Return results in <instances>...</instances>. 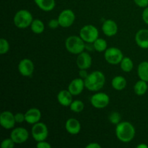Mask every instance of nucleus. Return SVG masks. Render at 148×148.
<instances>
[{"instance_id":"f257e3e1","label":"nucleus","mask_w":148,"mask_h":148,"mask_svg":"<svg viewBox=\"0 0 148 148\" xmlns=\"http://www.w3.org/2000/svg\"><path fill=\"white\" fill-rule=\"evenodd\" d=\"M116 136L118 140L122 143L131 142L135 137V128L132 123L129 121H121L116 125Z\"/></svg>"},{"instance_id":"f03ea898","label":"nucleus","mask_w":148,"mask_h":148,"mask_svg":"<svg viewBox=\"0 0 148 148\" xmlns=\"http://www.w3.org/2000/svg\"><path fill=\"white\" fill-rule=\"evenodd\" d=\"M85 88L91 92H98L102 89L106 83V77L101 71H93L85 79Z\"/></svg>"},{"instance_id":"7ed1b4c3","label":"nucleus","mask_w":148,"mask_h":148,"mask_svg":"<svg viewBox=\"0 0 148 148\" xmlns=\"http://www.w3.org/2000/svg\"><path fill=\"white\" fill-rule=\"evenodd\" d=\"M65 47L68 52L78 55L85 51V42L79 36H71L65 40Z\"/></svg>"},{"instance_id":"20e7f679","label":"nucleus","mask_w":148,"mask_h":148,"mask_svg":"<svg viewBox=\"0 0 148 148\" xmlns=\"http://www.w3.org/2000/svg\"><path fill=\"white\" fill-rule=\"evenodd\" d=\"M33 20L32 14L27 10H20L15 13L13 18L14 25L19 29H25L30 27Z\"/></svg>"},{"instance_id":"39448f33","label":"nucleus","mask_w":148,"mask_h":148,"mask_svg":"<svg viewBox=\"0 0 148 148\" xmlns=\"http://www.w3.org/2000/svg\"><path fill=\"white\" fill-rule=\"evenodd\" d=\"M79 36L85 43H92L99 38V31L95 26L92 25H86L79 30Z\"/></svg>"},{"instance_id":"423d86ee","label":"nucleus","mask_w":148,"mask_h":148,"mask_svg":"<svg viewBox=\"0 0 148 148\" xmlns=\"http://www.w3.org/2000/svg\"><path fill=\"white\" fill-rule=\"evenodd\" d=\"M124 57L121 50L116 47L108 48L104 52V58L110 64H119Z\"/></svg>"},{"instance_id":"0eeeda50","label":"nucleus","mask_w":148,"mask_h":148,"mask_svg":"<svg viewBox=\"0 0 148 148\" xmlns=\"http://www.w3.org/2000/svg\"><path fill=\"white\" fill-rule=\"evenodd\" d=\"M31 134L35 141L46 140L49 135V130L46 124L40 121L33 124L31 129Z\"/></svg>"},{"instance_id":"6e6552de","label":"nucleus","mask_w":148,"mask_h":148,"mask_svg":"<svg viewBox=\"0 0 148 148\" xmlns=\"http://www.w3.org/2000/svg\"><path fill=\"white\" fill-rule=\"evenodd\" d=\"M90 103L95 108L103 109L110 103V97L106 92H98L91 96Z\"/></svg>"},{"instance_id":"1a4fd4ad","label":"nucleus","mask_w":148,"mask_h":148,"mask_svg":"<svg viewBox=\"0 0 148 148\" xmlns=\"http://www.w3.org/2000/svg\"><path fill=\"white\" fill-rule=\"evenodd\" d=\"M58 20H59V25L64 28L71 27L74 24L76 19L75 12L72 10L69 9H66L60 12L58 17Z\"/></svg>"},{"instance_id":"9d476101","label":"nucleus","mask_w":148,"mask_h":148,"mask_svg":"<svg viewBox=\"0 0 148 148\" xmlns=\"http://www.w3.org/2000/svg\"><path fill=\"white\" fill-rule=\"evenodd\" d=\"M10 137L12 139L15 144L21 145L25 143L29 138V132L25 128L17 127L12 130Z\"/></svg>"},{"instance_id":"9b49d317","label":"nucleus","mask_w":148,"mask_h":148,"mask_svg":"<svg viewBox=\"0 0 148 148\" xmlns=\"http://www.w3.org/2000/svg\"><path fill=\"white\" fill-rule=\"evenodd\" d=\"M19 72L23 77H30L35 70V66L32 60L23 59L20 61L17 66Z\"/></svg>"},{"instance_id":"f8f14e48","label":"nucleus","mask_w":148,"mask_h":148,"mask_svg":"<svg viewBox=\"0 0 148 148\" xmlns=\"http://www.w3.org/2000/svg\"><path fill=\"white\" fill-rule=\"evenodd\" d=\"M0 124L5 130H12L16 124L14 114L10 111H4L0 115Z\"/></svg>"},{"instance_id":"ddd939ff","label":"nucleus","mask_w":148,"mask_h":148,"mask_svg":"<svg viewBox=\"0 0 148 148\" xmlns=\"http://www.w3.org/2000/svg\"><path fill=\"white\" fill-rule=\"evenodd\" d=\"M85 88V80L82 78L78 77L71 81L69 85H68L67 90L72 93L73 96H76L82 93Z\"/></svg>"},{"instance_id":"4468645a","label":"nucleus","mask_w":148,"mask_h":148,"mask_svg":"<svg viewBox=\"0 0 148 148\" xmlns=\"http://www.w3.org/2000/svg\"><path fill=\"white\" fill-rule=\"evenodd\" d=\"M77 66L79 69H87L91 67L92 63V59L91 56L88 52L83 51L78 54L76 60Z\"/></svg>"},{"instance_id":"2eb2a0df","label":"nucleus","mask_w":148,"mask_h":148,"mask_svg":"<svg viewBox=\"0 0 148 148\" xmlns=\"http://www.w3.org/2000/svg\"><path fill=\"white\" fill-rule=\"evenodd\" d=\"M101 28L104 35L108 37H112L116 35L118 32V25L114 20L108 19L103 22Z\"/></svg>"},{"instance_id":"dca6fc26","label":"nucleus","mask_w":148,"mask_h":148,"mask_svg":"<svg viewBox=\"0 0 148 148\" xmlns=\"http://www.w3.org/2000/svg\"><path fill=\"white\" fill-rule=\"evenodd\" d=\"M135 42L141 49H148V29H140L136 33Z\"/></svg>"},{"instance_id":"f3484780","label":"nucleus","mask_w":148,"mask_h":148,"mask_svg":"<svg viewBox=\"0 0 148 148\" xmlns=\"http://www.w3.org/2000/svg\"><path fill=\"white\" fill-rule=\"evenodd\" d=\"M25 121L27 124H35L39 122L41 119V112L37 108H31L25 113Z\"/></svg>"},{"instance_id":"a211bd4d","label":"nucleus","mask_w":148,"mask_h":148,"mask_svg":"<svg viewBox=\"0 0 148 148\" xmlns=\"http://www.w3.org/2000/svg\"><path fill=\"white\" fill-rule=\"evenodd\" d=\"M65 129L69 134L76 135L80 132L81 124L77 119L70 118L65 123Z\"/></svg>"},{"instance_id":"6ab92c4d","label":"nucleus","mask_w":148,"mask_h":148,"mask_svg":"<svg viewBox=\"0 0 148 148\" xmlns=\"http://www.w3.org/2000/svg\"><path fill=\"white\" fill-rule=\"evenodd\" d=\"M73 95L68 90H62L59 91L57 95V101L61 106L64 107H68L70 106L72 102Z\"/></svg>"},{"instance_id":"aec40b11","label":"nucleus","mask_w":148,"mask_h":148,"mask_svg":"<svg viewBox=\"0 0 148 148\" xmlns=\"http://www.w3.org/2000/svg\"><path fill=\"white\" fill-rule=\"evenodd\" d=\"M35 3L39 9L44 12H51L56 6L55 0H34Z\"/></svg>"},{"instance_id":"412c9836","label":"nucleus","mask_w":148,"mask_h":148,"mask_svg":"<svg viewBox=\"0 0 148 148\" xmlns=\"http://www.w3.org/2000/svg\"><path fill=\"white\" fill-rule=\"evenodd\" d=\"M111 85H112V88L114 90L121 91L126 88L127 85V81L124 77L118 75V76L114 77L112 79V80H111Z\"/></svg>"},{"instance_id":"4be33fe9","label":"nucleus","mask_w":148,"mask_h":148,"mask_svg":"<svg viewBox=\"0 0 148 148\" xmlns=\"http://www.w3.org/2000/svg\"><path fill=\"white\" fill-rule=\"evenodd\" d=\"M148 90L147 82L140 79L134 85V92L138 96H143L147 92Z\"/></svg>"},{"instance_id":"5701e85b","label":"nucleus","mask_w":148,"mask_h":148,"mask_svg":"<svg viewBox=\"0 0 148 148\" xmlns=\"http://www.w3.org/2000/svg\"><path fill=\"white\" fill-rule=\"evenodd\" d=\"M137 75L140 79L148 82V62L143 61L137 67Z\"/></svg>"},{"instance_id":"b1692460","label":"nucleus","mask_w":148,"mask_h":148,"mask_svg":"<svg viewBox=\"0 0 148 148\" xmlns=\"http://www.w3.org/2000/svg\"><path fill=\"white\" fill-rule=\"evenodd\" d=\"M30 29L35 34H41L45 30V25L40 19H34L30 25Z\"/></svg>"},{"instance_id":"393cba45","label":"nucleus","mask_w":148,"mask_h":148,"mask_svg":"<svg viewBox=\"0 0 148 148\" xmlns=\"http://www.w3.org/2000/svg\"><path fill=\"white\" fill-rule=\"evenodd\" d=\"M93 45V48L96 51L100 52H105L106 50L108 49V44H107V41L103 38H97L95 41L92 43Z\"/></svg>"},{"instance_id":"a878e982","label":"nucleus","mask_w":148,"mask_h":148,"mask_svg":"<svg viewBox=\"0 0 148 148\" xmlns=\"http://www.w3.org/2000/svg\"><path fill=\"white\" fill-rule=\"evenodd\" d=\"M120 64L121 69L124 72H130L134 67L133 61L130 57H124Z\"/></svg>"},{"instance_id":"bb28decb","label":"nucleus","mask_w":148,"mask_h":148,"mask_svg":"<svg viewBox=\"0 0 148 148\" xmlns=\"http://www.w3.org/2000/svg\"><path fill=\"white\" fill-rule=\"evenodd\" d=\"M69 107L71 111L78 114L83 111L85 108V104L80 100H74Z\"/></svg>"},{"instance_id":"cd10ccee","label":"nucleus","mask_w":148,"mask_h":148,"mask_svg":"<svg viewBox=\"0 0 148 148\" xmlns=\"http://www.w3.org/2000/svg\"><path fill=\"white\" fill-rule=\"evenodd\" d=\"M10 46L8 40L4 38L0 39V53L1 55L7 53L10 51Z\"/></svg>"},{"instance_id":"c85d7f7f","label":"nucleus","mask_w":148,"mask_h":148,"mask_svg":"<svg viewBox=\"0 0 148 148\" xmlns=\"http://www.w3.org/2000/svg\"><path fill=\"white\" fill-rule=\"evenodd\" d=\"M121 116L120 114L117 111H114V112L111 113V114L108 116V120L111 124H114V125H117L121 122Z\"/></svg>"},{"instance_id":"c756f323","label":"nucleus","mask_w":148,"mask_h":148,"mask_svg":"<svg viewBox=\"0 0 148 148\" xmlns=\"http://www.w3.org/2000/svg\"><path fill=\"white\" fill-rule=\"evenodd\" d=\"M14 145H15L14 142L11 137H10V138L4 139V140H2L1 143V148H13L14 147Z\"/></svg>"},{"instance_id":"7c9ffc66","label":"nucleus","mask_w":148,"mask_h":148,"mask_svg":"<svg viewBox=\"0 0 148 148\" xmlns=\"http://www.w3.org/2000/svg\"><path fill=\"white\" fill-rule=\"evenodd\" d=\"M14 119H15L16 123H19V124L25 121V114H23V113L19 112L14 114Z\"/></svg>"},{"instance_id":"2f4dec72","label":"nucleus","mask_w":148,"mask_h":148,"mask_svg":"<svg viewBox=\"0 0 148 148\" xmlns=\"http://www.w3.org/2000/svg\"><path fill=\"white\" fill-rule=\"evenodd\" d=\"M49 27L51 29H56L57 28L59 25V23L58 19H51V20H49V24H48Z\"/></svg>"},{"instance_id":"473e14b6","label":"nucleus","mask_w":148,"mask_h":148,"mask_svg":"<svg viewBox=\"0 0 148 148\" xmlns=\"http://www.w3.org/2000/svg\"><path fill=\"white\" fill-rule=\"evenodd\" d=\"M137 6L141 8H145L148 7V0H134Z\"/></svg>"},{"instance_id":"72a5a7b5","label":"nucleus","mask_w":148,"mask_h":148,"mask_svg":"<svg viewBox=\"0 0 148 148\" xmlns=\"http://www.w3.org/2000/svg\"><path fill=\"white\" fill-rule=\"evenodd\" d=\"M36 147L38 148H51V145L48 142H46V140H43V141L37 142Z\"/></svg>"},{"instance_id":"f704fd0d","label":"nucleus","mask_w":148,"mask_h":148,"mask_svg":"<svg viewBox=\"0 0 148 148\" xmlns=\"http://www.w3.org/2000/svg\"><path fill=\"white\" fill-rule=\"evenodd\" d=\"M142 18H143L144 23L148 25V7H145L143 10V14H142Z\"/></svg>"},{"instance_id":"c9c22d12","label":"nucleus","mask_w":148,"mask_h":148,"mask_svg":"<svg viewBox=\"0 0 148 148\" xmlns=\"http://www.w3.org/2000/svg\"><path fill=\"white\" fill-rule=\"evenodd\" d=\"M89 74H88V72H87V69H79V77L82 78L83 79H85L88 76Z\"/></svg>"},{"instance_id":"e433bc0d","label":"nucleus","mask_w":148,"mask_h":148,"mask_svg":"<svg viewBox=\"0 0 148 148\" xmlns=\"http://www.w3.org/2000/svg\"><path fill=\"white\" fill-rule=\"evenodd\" d=\"M86 148H101V145L97 143H90L87 145Z\"/></svg>"},{"instance_id":"4c0bfd02","label":"nucleus","mask_w":148,"mask_h":148,"mask_svg":"<svg viewBox=\"0 0 148 148\" xmlns=\"http://www.w3.org/2000/svg\"><path fill=\"white\" fill-rule=\"evenodd\" d=\"M137 148H148V146L147 145L144 144V143H142V144H140L138 145L137 146Z\"/></svg>"}]
</instances>
